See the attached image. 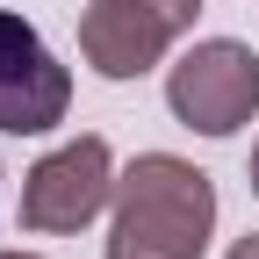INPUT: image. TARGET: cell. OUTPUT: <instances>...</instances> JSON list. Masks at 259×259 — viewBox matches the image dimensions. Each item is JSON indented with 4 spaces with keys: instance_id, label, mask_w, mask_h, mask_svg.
Returning <instances> with one entry per match:
<instances>
[{
    "instance_id": "5",
    "label": "cell",
    "mask_w": 259,
    "mask_h": 259,
    "mask_svg": "<svg viewBox=\"0 0 259 259\" xmlns=\"http://www.w3.org/2000/svg\"><path fill=\"white\" fill-rule=\"evenodd\" d=\"M72 108V72L51 58L36 22L0 8V130L8 137H44Z\"/></svg>"
},
{
    "instance_id": "3",
    "label": "cell",
    "mask_w": 259,
    "mask_h": 259,
    "mask_svg": "<svg viewBox=\"0 0 259 259\" xmlns=\"http://www.w3.org/2000/svg\"><path fill=\"white\" fill-rule=\"evenodd\" d=\"M166 108L187 130H202V137H238L259 115V58L245 44H231V36L194 44L166 79Z\"/></svg>"
},
{
    "instance_id": "4",
    "label": "cell",
    "mask_w": 259,
    "mask_h": 259,
    "mask_svg": "<svg viewBox=\"0 0 259 259\" xmlns=\"http://www.w3.org/2000/svg\"><path fill=\"white\" fill-rule=\"evenodd\" d=\"M115 202V158L101 137H72L22 180V231H79Z\"/></svg>"
},
{
    "instance_id": "8",
    "label": "cell",
    "mask_w": 259,
    "mask_h": 259,
    "mask_svg": "<svg viewBox=\"0 0 259 259\" xmlns=\"http://www.w3.org/2000/svg\"><path fill=\"white\" fill-rule=\"evenodd\" d=\"M0 259H36V252H0Z\"/></svg>"
},
{
    "instance_id": "6",
    "label": "cell",
    "mask_w": 259,
    "mask_h": 259,
    "mask_svg": "<svg viewBox=\"0 0 259 259\" xmlns=\"http://www.w3.org/2000/svg\"><path fill=\"white\" fill-rule=\"evenodd\" d=\"M223 259H259V231H245V238H238L231 252H223Z\"/></svg>"
},
{
    "instance_id": "2",
    "label": "cell",
    "mask_w": 259,
    "mask_h": 259,
    "mask_svg": "<svg viewBox=\"0 0 259 259\" xmlns=\"http://www.w3.org/2000/svg\"><path fill=\"white\" fill-rule=\"evenodd\" d=\"M202 0H87L79 15V51L101 79H144L158 58L187 36Z\"/></svg>"
},
{
    "instance_id": "7",
    "label": "cell",
    "mask_w": 259,
    "mask_h": 259,
    "mask_svg": "<svg viewBox=\"0 0 259 259\" xmlns=\"http://www.w3.org/2000/svg\"><path fill=\"white\" fill-rule=\"evenodd\" d=\"M252 194H259V144H252Z\"/></svg>"
},
{
    "instance_id": "1",
    "label": "cell",
    "mask_w": 259,
    "mask_h": 259,
    "mask_svg": "<svg viewBox=\"0 0 259 259\" xmlns=\"http://www.w3.org/2000/svg\"><path fill=\"white\" fill-rule=\"evenodd\" d=\"M216 231V187L173 151H144L115 180L108 259H202Z\"/></svg>"
}]
</instances>
